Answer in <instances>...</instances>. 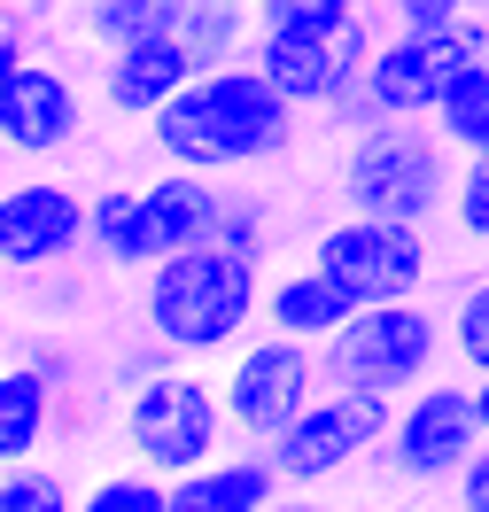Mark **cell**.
<instances>
[{"label":"cell","instance_id":"obj_27","mask_svg":"<svg viewBox=\"0 0 489 512\" xmlns=\"http://www.w3.org/2000/svg\"><path fill=\"white\" fill-rule=\"evenodd\" d=\"M451 350L466 357V373H474V381L489 373V280L466 288V303H458V319H451Z\"/></svg>","mask_w":489,"mask_h":512},{"label":"cell","instance_id":"obj_32","mask_svg":"<svg viewBox=\"0 0 489 512\" xmlns=\"http://www.w3.org/2000/svg\"><path fill=\"white\" fill-rule=\"evenodd\" d=\"M474 404H482V427H489V373L474 381Z\"/></svg>","mask_w":489,"mask_h":512},{"label":"cell","instance_id":"obj_8","mask_svg":"<svg viewBox=\"0 0 489 512\" xmlns=\"http://www.w3.org/2000/svg\"><path fill=\"white\" fill-rule=\"evenodd\" d=\"M482 435L489 427H482V404H474V381H420L396 404V427L373 458H381V474L412 481V489H435V481L466 474Z\"/></svg>","mask_w":489,"mask_h":512},{"label":"cell","instance_id":"obj_5","mask_svg":"<svg viewBox=\"0 0 489 512\" xmlns=\"http://www.w3.org/2000/svg\"><path fill=\"white\" fill-rule=\"evenodd\" d=\"M396 404H404V396H389V388L326 381L264 450H272V466L288 474V489H319V481H334L342 466H358V458H373V450L389 443Z\"/></svg>","mask_w":489,"mask_h":512},{"label":"cell","instance_id":"obj_9","mask_svg":"<svg viewBox=\"0 0 489 512\" xmlns=\"http://www.w3.org/2000/svg\"><path fill=\"white\" fill-rule=\"evenodd\" d=\"M311 264L350 295V311H365V303H404V295H420L435 249H427V225H396V218H365V210H350L342 225H326V233H319Z\"/></svg>","mask_w":489,"mask_h":512},{"label":"cell","instance_id":"obj_23","mask_svg":"<svg viewBox=\"0 0 489 512\" xmlns=\"http://www.w3.org/2000/svg\"><path fill=\"white\" fill-rule=\"evenodd\" d=\"M365 0H257V32H311L334 39L342 24H358Z\"/></svg>","mask_w":489,"mask_h":512},{"label":"cell","instance_id":"obj_15","mask_svg":"<svg viewBox=\"0 0 489 512\" xmlns=\"http://www.w3.org/2000/svg\"><path fill=\"white\" fill-rule=\"evenodd\" d=\"M195 70H202V55H195L179 32H171V39H132V47H117V55H109L101 101H109L117 117H140V125H148L163 101L195 78Z\"/></svg>","mask_w":489,"mask_h":512},{"label":"cell","instance_id":"obj_14","mask_svg":"<svg viewBox=\"0 0 489 512\" xmlns=\"http://www.w3.org/2000/svg\"><path fill=\"white\" fill-rule=\"evenodd\" d=\"M140 218H148V249L156 256L202 249V241H218V225H226V179L171 163L163 179L140 187Z\"/></svg>","mask_w":489,"mask_h":512},{"label":"cell","instance_id":"obj_30","mask_svg":"<svg viewBox=\"0 0 489 512\" xmlns=\"http://www.w3.org/2000/svg\"><path fill=\"white\" fill-rule=\"evenodd\" d=\"M451 489H458V505H466V512H489V435H482V450L466 458V474H458Z\"/></svg>","mask_w":489,"mask_h":512},{"label":"cell","instance_id":"obj_10","mask_svg":"<svg viewBox=\"0 0 489 512\" xmlns=\"http://www.w3.org/2000/svg\"><path fill=\"white\" fill-rule=\"evenodd\" d=\"M226 419L241 443H272L280 427H288L311 396L326 388V365H319V342H303V334H280V326H264V342H241L226 365Z\"/></svg>","mask_w":489,"mask_h":512},{"label":"cell","instance_id":"obj_4","mask_svg":"<svg viewBox=\"0 0 489 512\" xmlns=\"http://www.w3.org/2000/svg\"><path fill=\"white\" fill-rule=\"evenodd\" d=\"M482 47H489L482 16H466L451 32H381V47L365 55L358 94H342L326 117L342 132H365V125H381V117H427L435 94H443V78H451V63L458 55H482Z\"/></svg>","mask_w":489,"mask_h":512},{"label":"cell","instance_id":"obj_1","mask_svg":"<svg viewBox=\"0 0 489 512\" xmlns=\"http://www.w3.org/2000/svg\"><path fill=\"white\" fill-rule=\"evenodd\" d=\"M156 156L187 171H241V163H280L295 140V101L257 63H202L156 117Z\"/></svg>","mask_w":489,"mask_h":512},{"label":"cell","instance_id":"obj_21","mask_svg":"<svg viewBox=\"0 0 489 512\" xmlns=\"http://www.w3.org/2000/svg\"><path fill=\"white\" fill-rule=\"evenodd\" d=\"M78 16H86V39L117 55L132 39H171L179 16H187V0H94V8H78Z\"/></svg>","mask_w":489,"mask_h":512},{"label":"cell","instance_id":"obj_22","mask_svg":"<svg viewBox=\"0 0 489 512\" xmlns=\"http://www.w3.org/2000/svg\"><path fill=\"white\" fill-rule=\"evenodd\" d=\"M257 24V0H187V16H179V39L195 47L202 63H226L233 47L249 39Z\"/></svg>","mask_w":489,"mask_h":512},{"label":"cell","instance_id":"obj_13","mask_svg":"<svg viewBox=\"0 0 489 512\" xmlns=\"http://www.w3.org/2000/svg\"><path fill=\"white\" fill-rule=\"evenodd\" d=\"M78 117H86V109H78V94H70L63 70H47V63L8 70V86H0V140H8L16 163L55 156L70 132H78Z\"/></svg>","mask_w":489,"mask_h":512},{"label":"cell","instance_id":"obj_2","mask_svg":"<svg viewBox=\"0 0 489 512\" xmlns=\"http://www.w3.org/2000/svg\"><path fill=\"white\" fill-rule=\"evenodd\" d=\"M140 319L179 357L241 350V334L264 319V264L226 249V241L156 256V264H148V288H140Z\"/></svg>","mask_w":489,"mask_h":512},{"label":"cell","instance_id":"obj_3","mask_svg":"<svg viewBox=\"0 0 489 512\" xmlns=\"http://www.w3.org/2000/svg\"><path fill=\"white\" fill-rule=\"evenodd\" d=\"M458 187V148L427 117H381V125L350 132L342 148V202L365 218L427 225L435 210H451Z\"/></svg>","mask_w":489,"mask_h":512},{"label":"cell","instance_id":"obj_28","mask_svg":"<svg viewBox=\"0 0 489 512\" xmlns=\"http://www.w3.org/2000/svg\"><path fill=\"white\" fill-rule=\"evenodd\" d=\"M381 24L389 32H451V24H466V0H381Z\"/></svg>","mask_w":489,"mask_h":512},{"label":"cell","instance_id":"obj_26","mask_svg":"<svg viewBox=\"0 0 489 512\" xmlns=\"http://www.w3.org/2000/svg\"><path fill=\"white\" fill-rule=\"evenodd\" d=\"M451 218L466 241H489V148L458 156V187H451Z\"/></svg>","mask_w":489,"mask_h":512},{"label":"cell","instance_id":"obj_19","mask_svg":"<svg viewBox=\"0 0 489 512\" xmlns=\"http://www.w3.org/2000/svg\"><path fill=\"white\" fill-rule=\"evenodd\" d=\"M427 125L443 132L458 156L489 148V47H482V55H458V63H451L443 94H435V109H427Z\"/></svg>","mask_w":489,"mask_h":512},{"label":"cell","instance_id":"obj_12","mask_svg":"<svg viewBox=\"0 0 489 512\" xmlns=\"http://www.w3.org/2000/svg\"><path fill=\"white\" fill-rule=\"evenodd\" d=\"M86 218H94L86 194L55 187V179H16L0 194V256H8V272L32 280V272L70 264L86 249Z\"/></svg>","mask_w":489,"mask_h":512},{"label":"cell","instance_id":"obj_29","mask_svg":"<svg viewBox=\"0 0 489 512\" xmlns=\"http://www.w3.org/2000/svg\"><path fill=\"white\" fill-rule=\"evenodd\" d=\"M171 357H179V350H171L163 334H148L140 350H125V357H117V373H109V381H117V388H125V396H132V388H148V381H156V373H171Z\"/></svg>","mask_w":489,"mask_h":512},{"label":"cell","instance_id":"obj_18","mask_svg":"<svg viewBox=\"0 0 489 512\" xmlns=\"http://www.w3.org/2000/svg\"><path fill=\"white\" fill-rule=\"evenodd\" d=\"M55 404H63V388L47 381L32 357H16V365L0 373V458H8V466H24V458L47 443Z\"/></svg>","mask_w":489,"mask_h":512},{"label":"cell","instance_id":"obj_16","mask_svg":"<svg viewBox=\"0 0 489 512\" xmlns=\"http://www.w3.org/2000/svg\"><path fill=\"white\" fill-rule=\"evenodd\" d=\"M280 489H288V474L272 466V450L249 443L241 458H210L171 481V512H264Z\"/></svg>","mask_w":489,"mask_h":512},{"label":"cell","instance_id":"obj_24","mask_svg":"<svg viewBox=\"0 0 489 512\" xmlns=\"http://www.w3.org/2000/svg\"><path fill=\"white\" fill-rule=\"evenodd\" d=\"M86 512H171V474L132 458V474H101L86 489Z\"/></svg>","mask_w":489,"mask_h":512},{"label":"cell","instance_id":"obj_6","mask_svg":"<svg viewBox=\"0 0 489 512\" xmlns=\"http://www.w3.org/2000/svg\"><path fill=\"white\" fill-rule=\"evenodd\" d=\"M435 357H443V326L427 311L420 295H404V303H365L342 319V334H326L319 342V365L326 381H350V388H420L435 373Z\"/></svg>","mask_w":489,"mask_h":512},{"label":"cell","instance_id":"obj_25","mask_svg":"<svg viewBox=\"0 0 489 512\" xmlns=\"http://www.w3.org/2000/svg\"><path fill=\"white\" fill-rule=\"evenodd\" d=\"M0 505L8 512H70V505H86L70 481H55V474H39L32 458L24 466H8V481H0Z\"/></svg>","mask_w":489,"mask_h":512},{"label":"cell","instance_id":"obj_17","mask_svg":"<svg viewBox=\"0 0 489 512\" xmlns=\"http://www.w3.org/2000/svg\"><path fill=\"white\" fill-rule=\"evenodd\" d=\"M342 319H350V295L334 288L319 264L264 280V326H280V334H303V342H326V334H342Z\"/></svg>","mask_w":489,"mask_h":512},{"label":"cell","instance_id":"obj_33","mask_svg":"<svg viewBox=\"0 0 489 512\" xmlns=\"http://www.w3.org/2000/svg\"><path fill=\"white\" fill-rule=\"evenodd\" d=\"M63 8H94V0H63Z\"/></svg>","mask_w":489,"mask_h":512},{"label":"cell","instance_id":"obj_7","mask_svg":"<svg viewBox=\"0 0 489 512\" xmlns=\"http://www.w3.org/2000/svg\"><path fill=\"white\" fill-rule=\"evenodd\" d=\"M233 435L226 419V388H210L202 373H156L148 388H132L125 396V450L140 466H156V474H195L218 458V443Z\"/></svg>","mask_w":489,"mask_h":512},{"label":"cell","instance_id":"obj_31","mask_svg":"<svg viewBox=\"0 0 489 512\" xmlns=\"http://www.w3.org/2000/svg\"><path fill=\"white\" fill-rule=\"evenodd\" d=\"M32 365H39V373H47V381H55V388L70 396V357L55 350V342H32Z\"/></svg>","mask_w":489,"mask_h":512},{"label":"cell","instance_id":"obj_20","mask_svg":"<svg viewBox=\"0 0 489 512\" xmlns=\"http://www.w3.org/2000/svg\"><path fill=\"white\" fill-rule=\"evenodd\" d=\"M86 256H94V264H109V272H148V264H156V249H148V218H140V187L94 194Z\"/></svg>","mask_w":489,"mask_h":512},{"label":"cell","instance_id":"obj_11","mask_svg":"<svg viewBox=\"0 0 489 512\" xmlns=\"http://www.w3.org/2000/svg\"><path fill=\"white\" fill-rule=\"evenodd\" d=\"M381 32H389V24H373V16L342 24L334 39H311V32H257V39H249V63H257L264 78L295 101V109H334L342 94H358L365 55L381 47Z\"/></svg>","mask_w":489,"mask_h":512}]
</instances>
